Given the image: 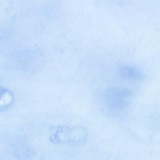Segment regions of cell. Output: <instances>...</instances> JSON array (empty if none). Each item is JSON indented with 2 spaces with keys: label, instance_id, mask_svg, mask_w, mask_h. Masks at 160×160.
Returning <instances> with one entry per match:
<instances>
[{
  "label": "cell",
  "instance_id": "cell-1",
  "mask_svg": "<svg viewBox=\"0 0 160 160\" xmlns=\"http://www.w3.org/2000/svg\"><path fill=\"white\" fill-rule=\"evenodd\" d=\"M118 73L121 78L127 80H138L143 78L141 71L131 65H121L118 68Z\"/></svg>",
  "mask_w": 160,
  "mask_h": 160
}]
</instances>
